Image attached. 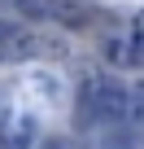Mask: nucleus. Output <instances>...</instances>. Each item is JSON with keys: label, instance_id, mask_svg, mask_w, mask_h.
Instances as JSON below:
<instances>
[{"label": "nucleus", "instance_id": "nucleus-1", "mask_svg": "<svg viewBox=\"0 0 144 149\" xmlns=\"http://www.w3.org/2000/svg\"><path fill=\"white\" fill-rule=\"evenodd\" d=\"M79 118L96 127H122L127 123V84L114 74H88L79 88Z\"/></svg>", "mask_w": 144, "mask_h": 149}, {"label": "nucleus", "instance_id": "nucleus-2", "mask_svg": "<svg viewBox=\"0 0 144 149\" xmlns=\"http://www.w3.org/2000/svg\"><path fill=\"white\" fill-rule=\"evenodd\" d=\"M39 140V118L26 114L22 105H9L0 114V149H31Z\"/></svg>", "mask_w": 144, "mask_h": 149}, {"label": "nucleus", "instance_id": "nucleus-3", "mask_svg": "<svg viewBox=\"0 0 144 149\" xmlns=\"http://www.w3.org/2000/svg\"><path fill=\"white\" fill-rule=\"evenodd\" d=\"M44 13L61 26H88L92 22V9L79 5V0H44Z\"/></svg>", "mask_w": 144, "mask_h": 149}, {"label": "nucleus", "instance_id": "nucleus-4", "mask_svg": "<svg viewBox=\"0 0 144 149\" xmlns=\"http://www.w3.org/2000/svg\"><path fill=\"white\" fill-rule=\"evenodd\" d=\"M22 57H39V35L26 26H9L5 35V61H22Z\"/></svg>", "mask_w": 144, "mask_h": 149}, {"label": "nucleus", "instance_id": "nucleus-5", "mask_svg": "<svg viewBox=\"0 0 144 149\" xmlns=\"http://www.w3.org/2000/svg\"><path fill=\"white\" fill-rule=\"evenodd\" d=\"M127 127L131 132H144V79H135L127 88Z\"/></svg>", "mask_w": 144, "mask_h": 149}, {"label": "nucleus", "instance_id": "nucleus-6", "mask_svg": "<svg viewBox=\"0 0 144 149\" xmlns=\"http://www.w3.org/2000/svg\"><path fill=\"white\" fill-rule=\"evenodd\" d=\"M101 53H105L114 66H135V61H131V35H105V40H101Z\"/></svg>", "mask_w": 144, "mask_h": 149}, {"label": "nucleus", "instance_id": "nucleus-7", "mask_svg": "<svg viewBox=\"0 0 144 149\" xmlns=\"http://www.w3.org/2000/svg\"><path fill=\"white\" fill-rule=\"evenodd\" d=\"M131 61L144 66V9H140L135 22H131Z\"/></svg>", "mask_w": 144, "mask_h": 149}, {"label": "nucleus", "instance_id": "nucleus-8", "mask_svg": "<svg viewBox=\"0 0 144 149\" xmlns=\"http://www.w3.org/2000/svg\"><path fill=\"white\" fill-rule=\"evenodd\" d=\"M5 5H13L22 18H44V0H5Z\"/></svg>", "mask_w": 144, "mask_h": 149}, {"label": "nucleus", "instance_id": "nucleus-9", "mask_svg": "<svg viewBox=\"0 0 144 149\" xmlns=\"http://www.w3.org/2000/svg\"><path fill=\"white\" fill-rule=\"evenodd\" d=\"M5 35H9V22L0 18V61H5Z\"/></svg>", "mask_w": 144, "mask_h": 149}, {"label": "nucleus", "instance_id": "nucleus-10", "mask_svg": "<svg viewBox=\"0 0 144 149\" xmlns=\"http://www.w3.org/2000/svg\"><path fill=\"white\" fill-rule=\"evenodd\" d=\"M48 149H70V140H48Z\"/></svg>", "mask_w": 144, "mask_h": 149}]
</instances>
